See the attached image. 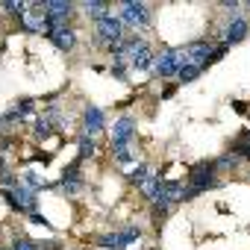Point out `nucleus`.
<instances>
[{
  "label": "nucleus",
  "instance_id": "obj_1",
  "mask_svg": "<svg viewBox=\"0 0 250 250\" xmlns=\"http://www.w3.org/2000/svg\"><path fill=\"white\" fill-rule=\"evenodd\" d=\"M218 165L215 162H206V165H197L194 171H191V186L186 188V200L191 197V194H200V191H206V188H212L215 183H218Z\"/></svg>",
  "mask_w": 250,
  "mask_h": 250
},
{
  "label": "nucleus",
  "instance_id": "obj_2",
  "mask_svg": "<svg viewBox=\"0 0 250 250\" xmlns=\"http://www.w3.org/2000/svg\"><path fill=\"white\" fill-rule=\"evenodd\" d=\"M183 47H171V50H162L156 59H153V71L159 74V77H180V71H183Z\"/></svg>",
  "mask_w": 250,
  "mask_h": 250
},
{
  "label": "nucleus",
  "instance_id": "obj_3",
  "mask_svg": "<svg viewBox=\"0 0 250 250\" xmlns=\"http://www.w3.org/2000/svg\"><path fill=\"white\" fill-rule=\"evenodd\" d=\"M150 200H153L156 212H168L174 203L186 200V188H183L180 183H159V188H156V194H153Z\"/></svg>",
  "mask_w": 250,
  "mask_h": 250
},
{
  "label": "nucleus",
  "instance_id": "obj_4",
  "mask_svg": "<svg viewBox=\"0 0 250 250\" xmlns=\"http://www.w3.org/2000/svg\"><path fill=\"white\" fill-rule=\"evenodd\" d=\"M21 24H24L30 33H47V36H50V30H53V24H50V18H47L44 3H30V9L24 12Z\"/></svg>",
  "mask_w": 250,
  "mask_h": 250
},
{
  "label": "nucleus",
  "instance_id": "obj_5",
  "mask_svg": "<svg viewBox=\"0 0 250 250\" xmlns=\"http://www.w3.org/2000/svg\"><path fill=\"white\" fill-rule=\"evenodd\" d=\"M147 21H150V6L147 3H124L121 6V24H127V27H133V30H142V27H147Z\"/></svg>",
  "mask_w": 250,
  "mask_h": 250
},
{
  "label": "nucleus",
  "instance_id": "obj_6",
  "mask_svg": "<svg viewBox=\"0 0 250 250\" xmlns=\"http://www.w3.org/2000/svg\"><path fill=\"white\" fill-rule=\"evenodd\" d=\"M94 33H97V42H103V44L112 47V44H118L124 39V24H121V18L106 15V18H100L94 24Z\"/></svg>",
  "mask_w": 250,
  "mask_h": 250
},
{
  "label": "nucleus",
  "instance_id": "obj_7",
  "mask_svg": "<svg viewBox=\"0 0 250 250\" xmlns=\"http://www.w3.org/2000/svg\"><path fill=\"white\" fill-rule=\"evenodd\" d=\"M142 232H139V227H127L124 232H112V235H103L100 238V247H112V250H124L127 244H133L136 238H139Z\"/></svg>",
  "mask_w": 250,
  "mask_h": 250
},
{
  "label": "nucleus",
  "instance_id": "obj_8",
  "mask_svg": "<svg viewBox=\"0 0 250 250\" xmlns=\"http://www.w3.org/2000/svg\"><path fill=\"white\" fill-rule=\"evenodd\" d=\"M44 9H47V18H50V24H53V27H65V21H68V18H71V12H74V3L50 0V3H44Z\"/></svg>",
  "mask_w": 250,
  "mask_h": 250
},
{
  "label": "nucleus",
  "instance_id": "obj_9",
  "mask_svg": "<svg viewBox=\"0 0 250 250\" xmlns=\"http://www.w3.org/2000/svg\"><path fill=\"white\" fill-rule=\"evenodd\" d=\"M244 36H247V21H244V18H232V21L224 27V33H221V42H224V47H229V44L241 42Z\"/></svg>",
  "mask_w": 250,
  "mask_h": 250
},
{
  "label": "nucleus",
  "instance_id": "obj_10",
  "mask_svg": "<svg viewBox=\"0 0 250 250\" xmlns=\"http://www.w3.org/2000/svg\"><path fill=\"white\" fill-rule=\"evenodd\" d=\"M6 197H9V203H12L18 212H33V209H36V197H33V191H27L24 186H15Z\"/></svg>",
  "mask_w": 250,
  "mask_h": 250
},
{
  "label": "nucleus",
  "instance_id": "obj_11",
  "mask_svg": "<svg viewBox=\"0 0 250 250\" xmlns=\"http://www.w3.org/2000/svg\"><path fill=\"white\" fill-rule=\"evenodd\" d=\"M136 133V121L133 118H118L115 121V127H112V142L115 145H127Z\"/></svg>",
  "mask_w": 250,
  "mask_h": 250
},
{
  "label": "nucleus",
  "instance_id": "obj_12",
  "mask_svg": "<svg viewBox=\"0 0 250 250\" xmlns=\"http://www.w3.org/2000/svg\"><path fill=\"white\" fill-rule=\"evenodd\" d=\"M50 42H53L59 50H71V47L77 44V36H74L71 27H53V30H50Z\"/></svg>",
  "mask_w": 250,
  "mask_h": 250
},
{
  "label": "nucleus",
  "instance_id": "obj_13",
  "mask_svg": "<svg viewBox=\"0 0 250 250\" xmlns=\"http://www.w3.org/2000/svg\"><path fill=\"white\" fill-rule=\"evenodd\" d=\"M103 130V109L88 106L85 109V133H100Z\"/></svg>",
  "mask_w": 250,
  "mask_h": 250
},
{
  "label": "nucleus",
  "instance_id": "obj_14",
  "mask_svg": "<svg viewBox=\"0 0 250 250\" xmlns=\"http://www.w3.org/2000/svg\"><path fill=\"white\" fill-rule=\"evenodd\" d=\"M77 186H80V171H77V165H71V168L62 174V188H65V191H77Z\"/></svg>",
  "mask_w": 250,
  "mask_h": 250
},
{
  "label": "nucleus",
  "instance_id": "obj_15",
  "mask_svg": "<svg viewBox=\"0 0 250 250\" xmlns=\"http://www.w3.org/2000/svg\"><path fill=\"white\" fill-rule=\"evenodd\" d=\"M83 9H85L88 15H94L97 21L109 15V12H106V9H109V3H103V0H91V3H83Z\"/></svg>",
  "mask_w": 250,
  "mask_h": 250
},
{
  "label": "nucleus",
  "instance_id": "obj_16",
  "mask_svg": "<svg viewBox=\"0 0 250 250\" xmlns=\"http://www.w3.org/2000/svg\"><path fill=\"white\" fill-rule=\"evenodd\" d=\"M150 177H153V171H150L147 165H139V168H133V174H130V180H133V183H136L139 188H142V186H145V183H147Z\"/></svg>",
  "mask_w": 250,
  "mask_h": 250
},
{
  "label": "nucleus",
  "instance_id": "obj_17",
  "mask_svg": "<svg viewBox=\"0 0 250 250\" xmlns=\"http://www.w3.org/2000/svg\"><path fill=\"white\" fill-rule=\"evenodd\" d=\"M115 159L118 162H130L133 159V145L127 142V145H115Z\"/></svg>",
  "mask_w": 250,
  "mask_h": 250
},
{
  "label": "nucleus",
  "instance_id": "obj_18",
  "mask_svg": "<svg viewBox=\"0 0 250 250\" xmlns=\"http://www.w3.org/2000/svg\"><path fill=\"white\" fill-rule=\"evenodd\" d=\"M85 156H94V139L91 136L80 139V159H85Z\"/></svg>",
  "mask_w": 250,
  "mask_h": 250
},
{
  "label": "nucleus",
  "instance_id": "obj_19",
  "mask_svg": "<svg viewBox=\"0 0 250 250\" xmlns=\"http://www.w3.org/2000/svg\"><path fill=\"white\" fill-rule=\"evenodd\" d=\"M12 250H42V247H39V244H36V241H30V238H18V241H15V247H12Z\"/></svg>",
  "mask_w": 250,
  "mask_h": 250
},
{
  "label": "nucleus",
  "instance_id": "obj_20",
  "mask_svg": "<svg viewBox=\"0 0 250 250\" xmlns=\"http://www.w3.org/2000/svg\"><path fill=\"white\" fill-rule=\"evenodd\" d=\"M36 136H42V139L50 136V121H39V124H36Z\"/></svg>",
  "mask_w": 250,
  "mask_h": 250
},
{
  "label": "nucleus",
  "instance_id": "obj_21",
  "mask_svg": "<svg viewBox=\"0 0 250 250\" xmlns=\"http://www.w3.org/2000/svg\"><path fill=\"white\" fill-rule=\"evenodd\" d=\"M24 180H27V183H30V186H36V188H39V186H42V183H44V180H39V177H36V174H33V171H27V177H24Z\"/></svg>",
  "mask_w": 250,
  "mask_h": 250
},
{
  "label": "nucleus",
  "instance_id": "obj_22",
  "mask_svg": "<svg viewBox=\"0 0 250 250\" xmlns=\"http://www.w3.org/2000/svg\"><path fill=\"white\" fill-rule=\"evenodd\" d=\"M244 139H247V142H250V130H247V133H244Z\"/></svg>",
  "mask_w": 250,
  "mask_h": 250
},
{
  "label": "nucleus",
  "instance_id": "obj_23",
  "mask_svg": "<svg viewBox=\"0 0 250 250\" xmlns=\"http://www.w3.org/2000/svg\"><path fill=\"white\" fill-rule=\"evenodd\" d=\"M0 250H6V247H0Z\"/></svg>",
  "mask_w": 250,
  "mask_h": 250
}]
</instances>
